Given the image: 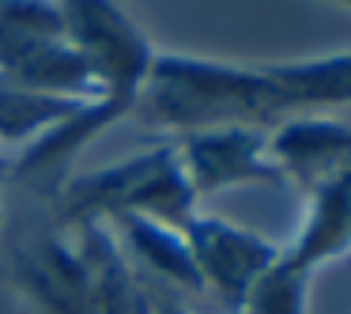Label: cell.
Wrapping results in <instances>:
<instances>
[{
	"label": "cell",
	"mask_w": 351,
	"mask_h": 314,
	"mask_svg": "<svg viewBox=\"0 0 351 314\" xmlns=\"http://www.w3.org/2000/svg\"><path fill=\"white\" fill-rule=\"evenodd\" d=\"M12 167H16V159L0 155V186H8V182H12Z\"/></svg>",
	"instance_id": "obj_11"
},
{
	"label": "cell",
	"mask_w": 351,
	"mask_h": 314,
	"mask_svg": "<svg viewBox=\"0 0 351 314\" xmlns=\"http://www.w3.org/2000/svg\"><path fill=\"white\" fill-rule=\"evenodd\" d=\"M276 87L283 95L287 117L317 114L332 106H351V49L343 54H325L310 61H287L268 65Z\"/></svg>",
	"instance_id": "obj_8"
},
{
	"label": "cell",
	"mask_w": 351,
	"mask_h": 314,
	"mask_svg": "<svg viewBox=\"0 0 351 314\" xmlns=\"http://www.w3.org/2000/svg\"><path fill=\"white\" fill-rule=\"evenodd\" d=\"M306 197H310V208H306L302 227L295 243L280 254L291 269L313 276L321 265L351 254V163L340 167L332 178H325Z\"/></svg>",
	"instance_id": "obj_6"
},
{
	"label": "cell",
	"mask_w": 351,
	"mask_h": 314,
	"mask_svg": "<svg viewBox=\"0 0 351 314\" xmlns=\"http://www.w3.org/2000/svg\"><path fill=\"white\" fill-rule=\"evenodd\" d=\"M193 193H219L234 186H287L268 155V129H208L178 140Z\"/></svg>",
	"instance_id": "obj_4"
},
{
	"label": "cell",
	"mask_w": 351,
	"mask_h": 314,
	"mask_svg": "<svg viewBox=\"0 0 351 314\" xmlns=\"http://www.w3.org/2000/svg\"><path fill=\"white\" fill-rule=\"evenodd\" d=\"M132 117L147 129L189 137L208 129H276L287 122V106L268 65L155 54Z\"/></svg>",
	"instance_id": "obj_1"
},
{
	"label": "cell",
	"mask_w": 351,
	"mask_h": 314,
	"mask_svg": "<svg viewBox=\"0 0 351 314\" xmlns=\"http://www.w3.org/2000/svg\"><path fill=\"white\" fill-rule=\"evenodd\" d=\"M121 216H147L174 231H185V223L197 216V193L185 178L178 140L61 182L53 197L57 231L91 220H121Z\"/></svg>",
	"instance_id": "obj_2"
},
{
	"label": "cell",
	"mask_w": 351,
	"mask_h": 314,
	"mask_svg": "<svg viewBox=\"0 0 351 314\" xmlns=\"http://www.w3.org/2000/svg\"><path fill=\"white\" fill-rule=\"evenodd\" d=\"M268 155L283 170L287 186L310 193L351 163V125L325 114L287 117L268 129Z\"/></svg>",
	"instance_id": "obj_5"
},
{
	"label": "cell",
	"mask_w": 351,
	"mask_h": 314,
	"mask_svg": "<svg viewBox=\"0 0 351 314\" xmlns=\"http://www.w3.org/2000/svg\"><path fill=\"white\" fill-rule=\"evenodd\" d=\"M159 314H193V311H185V306H178V303H162Z\"/></svg>",
	"instance_id": "obj_12"
},
{
	"label": "cell",
	"mask_w": 351,
	"mask_h": 314,
	"mask_svg": "<svg viewBox=\"0 0 351 314\" xmlns=\"http://www.w3.org/2000/svg\"><path fill=\"white\" fill-rule=\"evenodd\" d=\"M0 220H4V208H0Z\"/></svg>",
	"instance_id": "obj_14"
},
{
	"label": "cell",
	"mask_w": 351,
	"mask_h": 314,
	"mask_svg": "<svg viewBox=\"0 0 351 314\" xmlns=\"http://www.w3.org/2000/svg\"><path fill=\"white\" fill-rule=\"evenodd\" d=\"M185 243H189L193 265L200 273V288L223 303L230 314H242L250 303L261 276L276 265L280 246L261 238L257 231L238 227L223 216H193L185 223Z\"/></svg>",
	"instance_id": "obj_3"
},
{
	"label": "cell",
	"mask_w": 351,
	"mask_h": 314,
	"mask_svg": "<svg viewBox=\"0 0 351 314\" xmlns=\"http://www.w3.org/2000/svg\"><path fill=\"white\" fill-rule=\"evenodd\" d=\"M336 4H343V8H351V0H336Z\"/></svg>",
	"instance_id": "obj_13"
},
{
	"label": "cell",
	"mask_w": 351,
	"mask_h": 314,
	"mask_svg": "<svg viewBox=\"0 0 351 314\" xmlns=\"http://www.w3.org/2000/svg\"><path fill=\"white\" fill-rule=\"evenodd\" d=\"M80 110H84V102L76 99L42 95L0 76V140H8V144H34L49 129L72 122Z\"/></svg>",
	"instance_id": "obj_9"
},
{
	"label": "cell",
	"mask_w": 351,
	"mask_h": 314,
	"mask_svg": "<svg viewBox=\"0 0 351 314\" xmlns=\"http://www.w3.org/2000/svg\"><path fill=\"white\" fill-rule=\"evenodd\" d=\"M117 227H121L117 243L144 280H159L162 288H174L178 295H204L200 273L193 265L189 243L182 231L159 220H147V216H121Z\"/></svg>",
	"instance_id": "obj_7"
},
{
	"label": "cell",
	"mask_w": 351,
	"mask_h": 314,
	"mask_svg": "<svg viewBox=\"0 0 351 314\" xmlns=\"http://www.w3.org/2000/svg\"><path fill=\"white\" fill-rule=\"evenodd\" d=\"M306 295H310V276L291 269L280 254L276 265L253 288L242 314H306Z\"/></svg>",
	"instance_id": "obj_10"
}]
</instances>
